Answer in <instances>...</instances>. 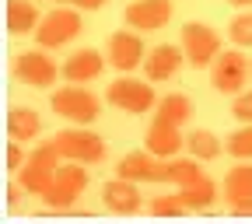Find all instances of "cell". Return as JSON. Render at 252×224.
Returning <instances> with one entry per match:
<instances>
[{
  "mask_svg": "<svg viewBox=\"0 0 252 224\" xmlns=\"http://www.w3.org/2000/svg\"><path fill=\"white\" fill-rule=\"evenodd\" d=\"M60 161H63V154H60V147L53 140L39 144L25 158V165L18 168V182L28 189V196H46L49 193V186H53V179L60 172Z\"/></svg>",
  "mask_w": 252,
  "mask_h": 224,
  "instance_id": "1",
  "label": "cell"
},
{
  "mask_svg": "<svg viewBox=\"0 0 252 224\" xmlns=\"http://www.w3.org/2000/svg\"><path fill=\"white\" fill-rule=\"evenodd\" d=\"M88 179H91V175H88V165H81V161L60 165V172H56V179H53V186H49V193L42 196L46 207H49V214H70L74 203L84 196Z\"/></svg>",
  "mask_w": 252,
  "mask_h": 224,
  "instance_id": "2",
  "label": "cell"
},
{
  "mask_svg": "<svg viewBox=\"0 0 252 224\" xmlns=\"http://www.w3.org/2000/svg\"><path fill=\"white\" fill-rule=\"evenodd\" d=\"M249 77H252V60L238 46L235 49H220L217 60L210 63V84H214L217 95H231L235 98V95L245 91Z\"/></svg>",
  "mask_w": 252,
  "mask_h": 224,
  "instance_id": "3",
  "label": "cell"
},
{
  "mask_svg": "<svg viewBox=\"0 0 252 224\" xmlns=\"http://www.w3.org/2000/svg\"><path fill=\"white\" fill-rule=\"evenodd\" d=\"M49 105H53V112H56V116L70 119L74 126H88V123L98 119V112H102L98 95H91V91H88V88H81V84H67V88L53 91Z\"/></svg>",
  "mask_w": 252,
  "mask_h": 224,
  "instance_id": "4",
  "label": "cell"
},
{
  "mask_svg": "<svg viewBox=\"0 0 252 224\" xmlns=\"http://www.w3.org/2000/svg\"><path fill=\"white\" fill-rule=\"evenodd\" d=\"M53 144L60 147L63 161H81V165H98L105 161V140L98 133H91L88 126H70V130H60L53 137Z\"/></svg>",
  "mask_w": 252,
  "mask_h": 224,
  "instance_id": "5",
  "label": "cell"
},
{
  "mask_svg": "<svg viewBox=\"0 0 252 224\" xmlns=\"http://www.w3.org/2000/svg\"><path fill=\"white\" fill-rule=\"evenodd\" d=\"M81 35V14L74 7H53L49 14H42L39 28H35V42L42 49H60Z\"/></svg>",
  "mask_w": 252,
  "mask_h": 224,
  "instance_id": "6",
  "label": "cell"
},
{
  "mask_svg": "<svg viewBox=\"0 0 252 224\" xmlns=\"http://www.w3.org/2000/svg\"><path fill=\"white\" fill-rule=\"evenodd\" d=\"M179 46L186 53L189 67L203 70V67H210V63L217 60V53H220V35L210 25H203V21H189V25H182V42Z\"/></svg>",
  "mask_w": 252,
  "mask_h": 224,
  "instance_id": "7",
  "label": "cell"
},
{
  "mask_svg": "<svg viewBox=\"0 0 252 224\" xmlns=\"http://www.w3.org/2000/svg\"><path fill=\"white\" fill-rule=\"evenodd\" d=\"M105 98L123 109V112H130V116H144L151 109H158V95H154V84H144L137 77H119L105 88Z\"/></svg>",
  "mask_w": 252,
  "mask_h": 224,
  "instance_id": "8",
  "label": "cell"
},
{
  "mask_svg": "<svg viewBox=\"0 0 252 224\" xmlns=\"http://www.w3.org/2000/svg\"><path fill=\"white\" fill-rule=\"evenodd\" d=\"M116 175L133 179V182H172V158H158L147 147L144 151H130L119 158Z\"/></svg>",
  "mask_w": 252,
  "mask_h": 224,
  "instance_id": "9",
  "label": "cell"
},
{
  "mask_svg": "<svg viewBox=\"0 0 252 224\" xmlns=\"http://www.w3.org/2000/svg\"><path fill=\"white\" fill-rule=\"evenodd\" d=\"M14 77L32 84V88H53L56 77H60V67L53 63V56H46V49H28V53H18L14 60Z\"/></svg>",
  "mask_w": 252,
  "mask_h": 224,
  "instance_id": "10",
  "label": "cell"
},
{
  "mask_svg": "<svg viewBox=\"0 0 252 224\" xmlns=\"http://www.w3.org/2000/svg\"><path fill=\"white\" fill-rule=\"evenodd\" d=\"M172 11H175L172 0H130L123 11V21L137 32H158L172 21Z\"/></svg>",
  "mask_w": 252,
  "mask_h": 224,
  "instance_id": "11",
  "label": "cell"
},
{
  "mask_svg": "<svg viewBox=\"0 0 252 224\" xmlns=\"http://www.w3.org/2000/svg\"><path fill=\"white\" fill-rule=\"evenodd\" d=\"M102 203H105V210H109V214H116V217H133V214L144 207L140 182L116 175V179H112V182H105V189H102Z\"/></svg>",
  "mask_w": 252,
  "mask_h": 224,
  "instance_id": "12",
  "label": "cell"
},
{
  "mask_svg": "<svg viewBox=\"0 0 252 224\" xmlns=\"http://www.w3.org/2000/svg\"><path fill=\"white\" fill-rule=\"evenodd\" d=\"M144 56H147V49H144V39L137 32H112L109 35V63L116 70H123V74L137 70L144 63Z\"/></svg>",
  "mask_w": 252,
  "mask_h": 224,
  "instance_id": "13",
  "label": "cell"
},
{
  "mask_svg": "<svg viewBox=\"0 0 252 224\" xmlns=\"http://www.w3.org/2000/svg\"><path fill=\"white\" fill-rule=\"evenodd\" d=\"M186 63V53H182V46H172V42H161V46H154V49H147V56H144V74H147V81H172L175 74H179V67Z\"/></svg>",
  "mask_w": 252,
  "mask_h": 224,
  "instance_id": "14",
  "label": "cell"
},
{
  "mask_svg": "<svg viewBox=\"0 0 252 224\" xmlns=\"http://www.w3.org/2000/svg\"><path fill=\"white\" fill-rule=\"evenodd\" d=\"M105 60L109 56H102L98 49H77V53H70L67 56V63H63V77H67L70 84H88V81H98L102 77V70H105Z\"/></svg>",
  "mask_w": 252,
  "mask_h": 224,
  "instance_id": "15",
  "label": "cell"
},
{
  "mask_svg": "<svg viewBox=\"0 0 252 224\" xmlns=\"http://www.w3.org/2000/svg\"><path fill=\"white\" fill-rule=\"evenodd\" d=\"M144 147L158 158H175L182 147H186V137H182V126H172L165 119H151L147 126V137H144Z\"/></svg>",
  "mask_w": 252,
  "mask_h": 224,
  "instance_id": "16",
  "label": "cell"
},
{
  "mask_svg": "<svg viewBox=\"0 0 252 224\" xmlns=\"http://www.w3.org/2000/svg\"><path fill=\"white\" fill-rule=\"evenodd\" d=\"M224 200H228V210L252 203V161H238L235 168H228V175H224Z\"/></svg>",
  "mask_w": 252,
  "mask_h": 224,
  "instance_id": "17",
  "label": "cell"
},
{
  "mask_svg": "<svg viewBox=\"0 0 252 224\" xmlns=\"http://www.w3.org/2000/svg\"><path fill=\"white\" fill-rule=\"evenodd\" d=\"M7 133H11V140H21V144L35 140L42 133V116L35 109H28V105H14L7 112Z\"/></svg>",
  "mask_w": 252,
  "mask_h": 224,
  "instance_id": "18",
  "label": "cell"
},
{
  "mask_svg": "<svg viewBox=\"0 0 252 224\" xmlns=\"http://www.w3.org/2000/svg\"><path fill=\"white\" fill-rule=\"evenodd\" d=\"M179 200H182L189 210H210V207H214V200H217V186H214V179L203 172L200 179L179 186Z\"/></svg>",
  "mask_w": 252,
  "mask_h": 224,
  "instance_id": "19",
  "label": "cell"
},
{
  "mask_svg": "<svg viewBox=\"0 0 252 224\" xmlns=\"http://www.w3.org/2000/svg\"><path fill=\"white\" fill-rule=\"evenodd\" d=\"M42 14L35 7V0H11L7 4V28L11 35H32V32L39 28Z\"/></svg>",
  "mask_w": 252,
  "mask_h": 224,
  "instance_id": "20",
  "label": "cell"
},
{
  "mask_svg": "<svg viewBox=\"0 0 252 224\" xmlns=\"http://www.w3.org/2000/svg\"><path fill=\"white\" fill-rule=\"evenodd\" d=\"M189 116H193V102H189L186 95H165V98H158L154 119H165L172 126H182V123H189Z\"/></svg>",
  "mask_w": 252,
  "mask_h": 224,
  "instance_id": "21",
  "label": "cell"
},
{
  "mask_svg": "<svg viewBox=\"0 0 252 224\" xmlns=\"http://www.w3.org/2000/svg\"><path fill=\"white\" fill-rule=\"evenodd\" d=\"M186 151L196 158V161H214V158L224 151V144L217 140V133L210 130H193V133H186Z\"/></svg>",
  "mask_w": 252,
  "mask_h": 224,
  "instance_id": "22",
  "label": "cell"
},
{
  "mask_svg": "<svg viewBox=\"0 0 252 224\" xmlns=\"http://www.w3.org/2000/svg\"><path fill=\"white\" fill-rule=\"evenodd\" d=\"M203 175V168H200V161L193 154L189 158H172V186H186V182H193V179H200Z\"/></svg>",
  "mask_w": 252,
  "mask_h": 224,
  "instance_id": "23",
  "label": "cell"
},
{
  "mask_svg": "<svg viewBox=\"0 0 252 224\" xmlns=\"http://www.w3.org/2000/svg\"><path fill=\"white\" fill-rule=\"evenodd\" d=\"M228 154L235 161H252V123H245L242 130L228 137Z\"/></svg>",
  "mask_w": 252,
  "mask_h": 224,
  "instance_id": "24",
  "label": "cell"
},
{
  "mask_svg": "<svg viewBox=\"0 0 252 224\" xmlns=\"http://www.w3.org/2000/svg\"><path fill=\"white\" fill-rule=\"evenodd\" d=\"M228 39H231L238 49H249V46H252V11L231 18V25H228Z\"/></svg>",
  "mask_w": 252,
  "mask_h": 224,
  "instance_id": "25",
  "label": "cell"
},
{
  "mask_svg": "<svg viewBox=\"0 0 252 224\" xmlns=\"http://www.w3.org/2000/svg\"><path fill=\"white\" fill-rule=\"evenodd\" d=\"M147 214L151 217H182V214H189V207L179 200V193L175 196H154L147 203Z\"/></svg>",
  "mask_w": 252,
  "mask_h": 224,
  "instance_id": "26",
  "label": "cell"
},
{
  "mask_svg": "<svg viewBox=\"0 0 252 224\" xmlns=\"http://www.w3.org/2000/svg\"><path fill=\"white\" fill-rule=\"evenodd\" d=\"M231 116L238 123H252V88H245L242 95H235V105H231Z\"/></svg>",
  "mask_w": 252,
  "mask_h": 224,
  "instance_id": "27",
  "label": "cell"
},
{
  "mask_svg": "<svg viewBox=\"0 0 252 224\" xmlns=\"http://www.w3.org/2000/svg\"><path fill=\"white\" fill-rule=\"evenodd\" d=\"M25 165V151H21V140H7V168L18 172Z\"/></svg>",
  "mask_w": 252,
  "mask_h": 224,
  "instance_id": "28",
  "label": "cell"
},
{
  "mask_svg": "<svg viewBox=\"0 0 252 224\" xmlns=\"http://www.w3.org/2000/svg\"><path fill=\"white\" fill-rule=\"evenodd\" d=\"M102 4H105V0H74V7H77V11H98Z\"/></svg>",
  "mask_w": 252,
  "mask_h": 224,
  "instance_id": "29",
  "label": "cell"
},
{
  "mask_svg": "<svg viewBox=\"0 0 252 224\" xmlns=\"http://www.w3.org/2000/svg\"><path fill=\"white\" fill-rule=\"evenodd\" d=\"M228 214H235V217H252V203H245V207H235V210H228Z\"/></svg>",
  "mask_w": 252,
  "mask_h": 224,
  "instance_id": "30",
  "label": "cell"
},
{
  "mask_svg": "<svg viewBox=\"0 0 252 224\" xmlns=\"http://www.w3.org/2000/svg\"><path fill=\"white\" fill-rule=\"evenodd\" d=\"M228 4H235V7H252V0H228Z\"/></svg>",
  "mask_w": 252,
  "mask_h": 224,
  "instance_id": "31",
  "label": "cell"
},
{
  "mask_svg": "<svg viewBox=\"0 0 252 224\" xmlns=\"http://www.w3.org/2000/svg\"><path fill=\"white\" fill-rule=\"evenodd\" d=\"M56 4H74V0H56Z\"/></svg>",
  "mask_w": 252,
  "mask_h": 224,
  "instance_id": "32",
  "label": "cell"
}]
</instances>
